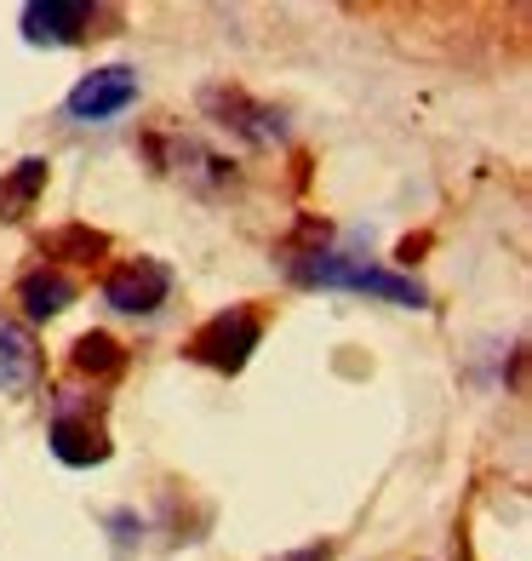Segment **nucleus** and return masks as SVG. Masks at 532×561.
Returning a JSON list of instances; mask_svg holds the SVG:
<instances>
[{"instance_id": "obj_3", "label": "nucleus", "mask_w": 532, "mask_h": 561, "mask_svg": "<svg viewBox=\"0 0 532 561\" xmlns=\"http://www.w3.org/2000/svg\"><path fill=\"white\" fill-rule=\"evenodd\" d=\"M138 104V69L126 64H109V69H92L74 81V92L63 98V110L74 121H115Z\"/></svg>"}, {"instance_id": "obj_4", "label": "nucleus", "mask_w": 532, "mask_h": 561, "mask_svg": "<svg viewBox=\"0 0 532 561\" xmlns=\"http://www.w3.org/2000/svg\"><path fill=\"white\" fill-rule=\"evenodd\" d=\"M166 298H172V270L155 259H138L104 280V304L120 316H155Z\"/></svg>"}, {"instance_id": "obj_7", "label": "nucleus", "mask_w": 532, "mask_h": 561, "mask_svg": "<svg viewBox=\"0 0 532 561\" xmlns=\"http://www.w3.org/2000/svg\"><path fill=\"white\" fill-rule=\"evenodd\" d=\"M41 378V350L30 339V327L0 316V390L7 396H30Z\"/></svg>"}, {"instance_id": "obj_1", "label": "nucleus", "mask_w": 532, "mask_h": 561, "mask_svg": "<svg viewBox=\"0 0 532 561\" xmlns=\"http://www.w3.org/2000/svg\"><path fill=\"white\" fill-rule=\"evenodd\" d=\"M292 280L303 287H338V293H367V298H390V304H407V310H424V287L413 275H395V270H378L361 259H344V252H310V259L292 264Z\"/></svg>"}, {"instance_id": "obj_8", "label": "nucleus", "mask_w": 532, "mask_h": 561, "mask_svg": "<svg viewBox=\"0 0 532 561\" xmlns=\"http://www.w3.org/2000/svg\"><path fill=\"white\" fill-rule=\"evenodd\" d=\"M53 453L63 458V465H74V470L104 465V458H109V430L92 424V419H74L63 407V413L53 419Z\"/></svg>"}, {"instance_id": "obj_12", "label": "nucleus", "mask_w": 532, "mask_h": 561, "mask_svg": "<svg viewBox=\"0 0 532 561\" xmlns=\"http://www.w3.org/2000/svg\"><path fill=\"white\" fill-rule=\"evenodd\" d=\"M41 247L53 252V259H92V252L109 247V236H97V229H86V224H69V229H53Z\"/></svg>"}, {"instance_id": "obj_2", "label": "nucleus", "mask_w": 532, "mask_h": 561, "mask_svg": "<svg viewBox=\"0 0 532 561\" xmlns=\"http://www.w3.org/2000/svg\"><path fill=\"white\" fill-rule=\"evenodd\" d=\"M258 339H264V321L235 304V310L212 316V321L189 339V355H195L200 367H212V373H241L246 355L258 350Z\"/></svg>"}, {"instance_id": "obj_9", "label": "nucleus", "mask_w": 532, "mask_h": 561, "mask_svg": "<svg viewBox=\"0 0 532 561\" xmlns=\"http://www.w3.org/2000/svg\"><path fill=\"white\" fill-rule=\"evenodd\" d=\"M18 304H23V316H30V321H53V316H63L74 304V275L58 270V264L30 270L18 280Z\"/></svg>"}, {"instance_id": "obj_10", "label": "nucleus", "mask_w": 532, "mask_h": 561, "mask_svg": "<svg viewBox=\"0 0 532 561\" xmlns=\"http://www.w3.org/2000/svg\"><path fill=\"white\" fill-rule=\"evenodd\" d=\"M41 190H46V161H18L7 178H0V224L35 213Z\"/></svg>"}, {"instance_id": "obj_5", "label": "nucleus", "mask_w": 532, "mask_h": 561, "mask_svg": "<svg viewBox=\"0 0 532 561\" xmlns=\"http://www.w3.org/2000/svg\"><path fill=\"white\" fill-rule=\"evenodd\" d=\"M97 7L86 0H35V7H23V35L35 46H74L86 30H92Z\"/></svg>"}, {"instance_id": "obj_11", "label": "nucleus", "mask_w": 532, "mask_h": 561, "mask_svg": "<svg viewBox=\"0 0 532 561\" xmlns=\"http://www.w3.org/2000/svg\"><path fill=\"white\" fill-rule=\"evenodd\" d=\"M74 367L92 373V378L120 373V367H126V350H120L109 333H86V339H74Z\"/></svg>"}, {"instance_id": "obj_6", "label": "nucleus", "mask_w": 532, "mask_h": 561, "mask_svg": "<svg viewBox=\"0 0 532 561\" xmlns=\"http://www.w3.org/2000/svg\"><path fill=\"white\" fill-rule=\"evenodd\" d=\"M207 110L230 126V133H241L246 144H258V149H269V144H281L287 138V126H281V115H275L269 104H252L246 92H207Z\"/></svg>"}]
</instances>
